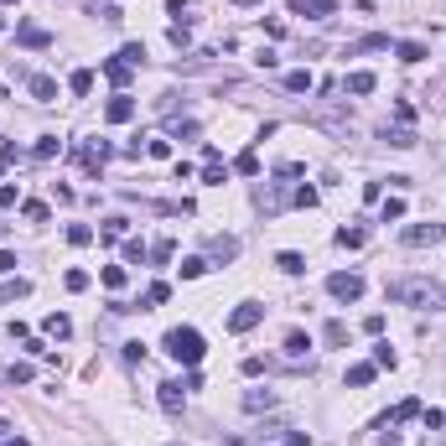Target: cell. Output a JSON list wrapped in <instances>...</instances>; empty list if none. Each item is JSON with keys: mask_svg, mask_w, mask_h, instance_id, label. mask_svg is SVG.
Segmentation results:
<instances>
[{"mask_svg": "<svg viewBox=\"0 0 446 446\" xmlns=\"http://www.w3.org/2000/svg\"><path fill=\"white\" fill-rule=\"evenodd\" d=\"M389 301L415 306V312H441V306H446V291L431 281V275H399V281H389Z\"/></svg>", "mask_w": 446, "mask_h": 446, "instance_id": "cell-1", "label": "cell"}, {"mask_svg": "<svg viewBox=\"0 0 446 446\" xmlns=\"http://www.w3.org/2000/svg\"><path fill=\"white\" fill-rule=\"evenodd\" d=\"M161 348L172 353L182 368H198V364H202V353H208V342H202L198 327H172V332L161 338Z\"/></svg>", "mask_w": 446, "mask_h": 446, "instance_id": "cell-2", "label": "cell"}, {"mask_svg": "<svg viewBox=\"0 0 446 446\" xmlns=\"http://www.w3.org/2000/svg\"><path fill=\"white\" fill-rule=\"evenodd\" d=\"M327 296H332V301H358V296H364V275H358V270L327 275Z\"/></svg>", "mask_w": 446, "mask_h": 446, "instance_id": "cell-3", "label": "cell"}, {"mask_svg": "<svg viewBox=\"0 0 446 446\" xmlns=\"http://www.w3.org/2000/svg\"><path fill=\"white\" fill-rule=\"evenodd\" d=\"M405 244L410 249H431V244H446V223H410V228H405Z\"/></svg>", "mask_w": 446, "mask_h": 446, "instance_id": "cell-4", "label": "cell"}, {"mask_svg": "<svg viewBox=\"0 0 446 446\" xmlns=\"http://www.w3.org/2000/svg\"><path fill=\"white\" fill-rule=\"evenodd\" d=\"M265 322V306L259 301H239L234 312H228V332H249V327H259Z\"/></svg>", "mask_w": 446, "mask_h": 446, "instance_id": "cell-5", "label": "cell"}, {"mask_svg": "<svg viewBox=\"0 0 446 446\" xmlns=\"http://www.w3.org/2000/svg\"><path fill=\"white\" fill-rule=\"evenodd\" d=\"M285 11L306 16V21H332V16H338V0H291Z\"/></svg>", "mask_w": 446, "mask_h": 446, "instance_id": "cell-6", "label": "cell"}, {"mask_svg": "<svg viewBox=\"0 0 446 446\" xmlns=\"http://www.w3.org/2000/svg\"><path fill=\"white\" fill-rule=\"evenodd\" d=\"M16 42H21V47H32V52H47V47H52V32H42L36 21H16Z\"/></svg>", "mask_w": 446, "mask_h": 446, "instance_id": "cell-7", "label": "cell"}, {"mask_svg": "<svg viewBox=\"0 0 446 446\" xmlns=\"http://www.w3.org/2000/svg\"><path fill=\"white\" fill-rule=\"evenodd\" d=\"M156 389H161V395H156V399H161V410H166V415H182V405H187V389L176 384V379H166V384H156Z\"/></svg>", "mask_w": 446, "mask_h": 446, "instance_id": "cell-8", "label": "cell"}, {"mask_svg": "<svg viewBox=\"0 0 446 446\" xmlns=\"http://www.w3.org/2000/svg\"><path fill=\"white\" fill-rule=\"evenodd\" d=\"M208 259H218V265L239 259V239H234V234H213V239H208Z\"/></svg>", "mask_w": 446, "mask_h": 446, "instance_id": "cell-9", "label": "cell"}, {"mask_svg": "<svg viewBox=\"0 0 446 446\" xmlns=\"http://www.w3.org/2000/svg\"><path fill=\"white\" fill-rule=\"evenodd\" d=\"M104 119H109V125H125V119H135V99H130V94H115V99L104 104Z\"/></svg>", "mask_w": 446, "mask_h": 446, "instance_id": "cell-10", "label": "cell"}, {"mask_svg": "<svg viewBox=\"0 0 446 446\" xmlns=\"http://www.w3.org/2000/svg\"><path fill=\"white\" fill-rule=\"evenodd\" d=\"M26 89H32L36 104H52V99H58V78H47V73H32V78H26Z\"/></svg>", "mask_w": 446, "mask_h": 446, "instance_id": "cell-11", "label": "cell"}, {"mask_svg": "<svg viewBox=\"0 0 446 446\" xmlns=\"http://www.w3.org/2000/svg\"><path fill=\"white\" fill-rule=\"evenodd\" d=\"M364 52H389V36L368 32V36H358V42H348V58H364Z\"/></svg>", "mask_w": 446, "mask_h": 446, "instance_id": "cell-12", "label": "cell"}, {"mask_svg": "<svg viewBox=\"0 0 446 446\" xmlns=\"http://www.w3.org/2000/svg\"><path fill=\"white\" fill-rule=\"evenodd\" d=\"M374 73L368 68H358V73H348V78H342V94H374Z\"/></svg>", "mask_w": 446, "mask_h": 446, "instance_id": "cell-13", "label": "cell"}, {"mask_svg": "<svg viewBox=\"0 0 446 446\" xmlns=\"http://www.w3.org/2000/svg\"><path fill=\"white\" fill-rule=\"evenodd\" d=\"M415 415H421V399H399L395 410L379 421V431H384V425H399V421H415Z\"/></svg>", "mask_w": 446, "mask_h": 446, "instance_id": "cell-14", "label": "cell"}, {"mask_svg": "<svg viewBox=\"0 0 446 446\" xmlns=\"http://www.w3.org/2000/svg\"><path fill=\"white\" fill-rule=\"evenodd\" d=\"M384 141H389V145H395V151H410V145H415V141H421V135H415V130H410V125H384Z\"/></svg>", "mask_w": 446, "mask_h": 446, "instance_id": "cell-15", "label": "cell"}, {"mask_svg": "<svg viewBox=\"0 0 446 446\" xmlns=\"http://www.w3.org/2000/svg\"><path fill=\"white\" fill-rule=\"evenodd\" d=\"M130 73H135V68H130V62H125V58H109V62H104V78H109V83H115L119 94H125V83H130Z\"/></svg>", "mask_w": 446, "mask_h": 446, "instance_id": "cell-16", "label": "cell"}, {"mask_svg": "<svg viewBox=\"0 0 446 446\" xmlns=\"http://www.w3.org/2000/svg\"><path fill=\"white\" fill-rule=\"evenodd\" d=\"M285 358H291V364L312 358V338H306V332H291V338H285Z\"/></svg>", "mask_w": 446, "mask_h": 446, "instance_id": "cell-17", "label": "cell"}, {"mask_svg": "<svg viewBox=\"0 0 446 446\" xmlns=\"http://www.w3.org/2000/svg\"><path fill=\"white\" fill-rule=\"evenodd\" d=\"M395 58L405 62V68H415V62H425L431 52H425V42H399V47H395Z\"/></svg>", "mask_w": 446, "mask_h": 446, "instance_id": "cell-18", "label": "cell"}, {"mask_svg": "<svg viewBox=\"0 0 446 446\" xmlns=\"http://www.w3.org/2000/svg\"><path fill=\"white\" fill-rule=\"evenodd\" d=\"M42 332H47V338H58V342H68V338H73V322L62 317V312H52V317L42 322Z\"/></svg>", "mask_w": 446, "mask_h": 446, "instance_id": "cell-19", "label": "cell"}, {"mask_svg": "<svg viewBox=\"0 0 446 446\" xmlns=\"http://www.w3.org/2000/svg\"><path fill=\"white\" fill-rule=\"evenodd\" d=\"M306 89H317V78L306 68H296V73H285V94H306Z\"/></svg>", "mask_w": 446, "mask_h": 446, "instance_id": "cell-20", "label": "cell"}, {"mask_svg": "<svg viewBox=\"0 0 446 446\" xmlns=\"http://www.w3.org/2000/svg\"><path fill=\"white\" fill-rule=\"evenodd\" d=\"M270 405H275V395H270V389H249V395H244V410H249V415L270 410Z\"/></svg>", "mask_w": 446, "mask_h": 446, "instance_id": "cell-21", "label": "cell"}, {"mask_svg": "<svg viewBox=\"0 0 446 446\" xmlns=\"http://www.w3.org/2000/svg\"><path fill=\"white\" fill-rule=\"evenodd\" d=\"M166 42H172L176 52H182V47H192V26H187V21H172V26H166Z\"/></svg>", "mask_w": 446, "mask_h": 446, "instance_id": "cell-22", "label": "cell"}, {"mask_svg": "<svg viewBox=\"0 0 446 446\" xmlns=\"http://www.w3.org/2000/svg\"><path fill=\"white\" fill-rule=\"evenodd\" d=\"M21 296H32V281H21V275H11L0 285V301H21Z\"/></svg>", "mask_w": 446, "mask_h": 446, "instance_id": "cell-23", "label": "cell"}, {"mask_svg": "<svg viewBox=\"0 0 446 446\" xmlns=\"http://www.w3.org/2000/svg\"><path fill=\"white\" fill-rule=\"evenodd\" d=\"M275 265H281V275H301V270H306V259L296 255V249H281V255H275Z\"/></svg>", "mask_w": 446, "mask_h": 446, "instance_id": "cell-24", "label": "cell"}, {"mask_svg": "<svg viewBox=\"0 0 446 446\" xmlns=\"http://www.w3.org/2000/svg\"><path fill=\"white\" fill-rule=\"evenodd\" d=\"M228 172H239V176H259V156H255V151H239Z\"/></svg>", "mask_w": 446, "mask_h": 446, "instance_id": "cell-25", "label": "cell"}, {"mask_svg": "<svg viewBox=\"0 0 446 446\" xmlns=\"http://www.w3.org/2000/svg\"><path fill=\"white\" fill-rule=\"evenodd\" d=\"M68 89H73V94H94V68H78V73H73V78H68Z\"/></svg>", "mask_w": 446, "mask_h": 446, "instance_id": "cell-26", "label": "cell"}, {"mask_svg": "<svg viewBox=\"0 0 446 446\" xmlns=\"http://www.w3.org/2000/svg\"><path fill=\"white\" fill-rule=\"evenodd\" d=\"M58 151H62V141H58V135H42V141L32 145V156H36V161H52Z\"/></svg>", "mask_w": 446, "mask_h": 446, "instance_id": "cell-27", "label": "cell"}, {"mask_svg": "<svg viewBox=\"0 0 446 446\" xmlns=\"http://www.w3.org/2000/svg\"><path fill=\"white\" fill-rule=\"evenodd\" d=\"M202 182H208V187H223V182H228V166L223 161H202Z\"/></svg>", "mask_w": 446, "mask_h": 446, "instance_id": "cell-28", "label": "cell"}, {"mask_svg": "<svg viewBox=\"0 0 446 446\" xmlns=\"http://www.w3.org/2000/svg\"><path fill=\"white\" fill-rule=\"evenodd\" d=\"M125 259L130 265H145V259H151V244H145V239H125Z\"/></svg>", "mask_w": 446, "mask_h": 446, "instance_id": "cell-29", "label": "cell"}, {"mask_svg": "<svg viewBox=\"0 0 446 446\" xmlns=\"http://www.w3.org/2000/svg\"><path fill=\"white\" fill-rule=\"evenodd\" d=\"M374 374H379L374 364H353V368H348V384H353V389H364V384H374Z\"/></svg>", "mask_w": 446, "mask_h": 446, "instance_id": "cell-30", "label": "cell"}, {"mask_svg": "<svg viewBox=\"0 0 446 446\" xmlns=\"http://www.w3.org/2000/svg\"><path fill=\"white\" fill-rule=\"evenodd\" d=\"M99 234H104V239H125V234H130V218H125V213H115V218H104V228H99Z\"/></svg>", "mask_w": 446, "mask_h": 446, "instance_id": "cell-31", "label": "cell"}, {"mask_svg": "<svg viewBox=\"0 0 446 446\" xmlns=\"http://www.w3.org/2000/svg\"><path fill=\"white\" fill-rule=\"evenodd\" d=\"M379 213H384V223H399L405 218V198H379Z\"/></svg>", "mask_w": 446, "mask_h": 446, "instance_id": "cell-32", "label": "cell"}, {"mask_svg": "<svg viewBox=\"0 0 446 446\" xmlns=\"http://www.w3.org/2000/svg\"><path fill=\"white\" fill-rule=\"evenodd\" d=\"M161 301H172V285H166V281H151V291H145V312H151V306H161Z\"/></svg>", "mask_w": 446, "mask_h": 446, "instance_id": "cell-33", "label": "cell"}, {"mask_svg": "<svg viewBox=\"0 0 446 446\" xmlns=\"http://www.w3.org/2000/svg\"><path fill=\"white\" fill-rule=\"evenodd\" d=\"M198 275H208V259H202V255L182 259V281H198Z\"/></svg>", "mask_w": 446, "mask_h": 446, "instance_id": "cell-34", "label": "cell"}, {"mask_svg": "<svg viewBox=\"0 0 446 446\" xmlns=\"http://www.w3.org/2000/svg\"><path fill=\"white\" fill-rule=\"evenodd\" d=\"M119 58H125L130 68H145V47H141V42H125V47H119Z\"/></svg>", "mask_w": 446, "mask_h": 446, "instance_id": "cell-35", "label": "cell"}, {"mask_svg": "<svg viewBox=\"0 0 446 446\" xmlns=\"http://www.w3.org/2000/svg\"><path fill=\"white\" fill-rule=\"evenodd\" d=\"M364 239H368L364 228H338V244L342 249H364Z\"/></svg>", "mask_w": 446, "mask_h": 446, "instance_id": "cell-36", "label": "cell"}, {"mask_svg": "<svg viewBox=\"0 0 446 446\" xmlns=\"http://www.w3.org/2000/svg\"><path fill=\"white\" fill-rule=\"evenodd\" d=\"M99 281H104L109 291H119V285H125V265H104V270H99Z\"/></svg>", "mask_w": 446, "mask_h": 446, "instance_id": "cell-37", "label": "cell"}, {"mask_svg": "<svg viewBox=\"0 0 446 446\" xmlns=\"http://www.w3.org/2000/svg\"><path fill=\"white\" fill-rule=\"evenodd\" d=\"M322 338H327V348H342V342H348V327H342V322H327Z\"/></svg>", "mask_w": 446, "mask_h": 446, "instance_id": "cell-38", "label": "cell"}, {"mask_svg": "<svg viewBox=\"0 0 446 446\" xmlns=\"http://www.w3.org/2000/svg\"><path fill=\"white\" fill-rule=\"evenodd\" d=\"M399 358H395V348L389 342H374V368H395Z\"/></svg>", "mask_w": 446, "mask_h": 446, "instance_id": "cell-39", "label": "cell"}, {"mask_svg": "<svg viewBox=\"0 0 446 446\" xmlns=\"http://www.w3.org/2000/svg\"><path fill=\"white\" fill-rule=\"evenodd\" d=\"M68 244H94V228H89V223H73V228H68Z\"/></svg>", "mask_w": 446, "mask_h": 446, "instance_id": "cell-40", "label": "cell"}, {"mask_svg": "<svg viewBox=\"0 0 446 446\" xmlns=\"http://www.w3.org/2000/svg\"><path fill=\"white\" fill-rule=\"evenodd\" d=\"M32 374H36L32 364H11V368H5V379H11V384H32Z\"/></svg>", "mask_w": 446, "mask_h": 446, "instance_id": "cell-41", "label": "cell"}, {"mask_svg": "<svg viewBox=\"0 0 446 446\" xmlns=\"http://www.w3.org/2000/svg\"><path fill=\"white\" fill-rule=\"evenodd\" d=\"M172 255H176V244H172V239H156V244H151V259H156V265H166Z\"/></svg>", "mask_w": 446, "mask_h": 446, "instance_id": "cell-42", "label": "cell"}, {"mask_svg": "<svg viewBox=\"0 0 446 446\" xmlns=\"http://www.w3.org/2000/svg\"><path fill=\"white\" fill-rule=\"evenodd\" d=\"M145 156H156V161H166V156H172V141H161V135H156V141H145Z\"/></svg>", "mask_w": 446, "mask_h": 446, "instance_id": "cell-43", "label": "cell"}, {"mask_svg": "<svg viewBox=\"0 0 446 446\" xmlns=\"http://www.w3.org/2000/svg\"><path fill=\"white\" fill-rule=\"evenodd\" d=\"M62 285H68V291H89V270H68Z\"/></svg>", "mask_w": 446, "mask_h": 446, "instance_id": "cell-44", "label": "cell"}, {"mask_svg": "<svg viewBox=\"0 0 446 446\" xmlns=\"http://www.w3.org/2000/svg\"><path fill=\"white\" fill-rule=\"evenodd\" d=\"M172 135H176V141H192V135H198V119H176Z\"/></svg>", "mask_w": 446, "mask_h": 446, "instance_id": "cell-45", "label": "cell"}, {"mask_svg": "<svg viewBox=\"0 0 446 446\" xmlns=\"http://www.w3.org/2000/svg\"><path fill=\"white\" fill-rule=\"evenodd\" d=\"M16 161H21V145H0V172H11Z\"/></svg>", "mask_w": 446, "mask_h": 446, "instance_id": "cell-46", "label": "cell"}, {"mask_svg": "<svg viewBox=\"0 0 446 446\" xmlns=\"http://www.w3.org/2000/svg\"><path fill=\"white\" fill-rule=\"evenodd\" d=\"M21 202V187H11V182H0V208H16Z\"/></svg>", "mask_w": 446, "mask_h": 446, "instance_id": "cell-47", "label": "cell"}, {"mask_svg": "<svg viewBox=\"0 0 446 446\" xmlns=\"http://www.w3.org/2000/svg\"><path fill=\"white\" fill-rule=\"evenodd\" d=\"M21 213H26L32 223H47V202H21Z\"/></svg>", "mask_w": 446, "mask_h": 446, "instance_id": "cell-48", "label": "cell"}, {"mask_svg": "<svg viewBox=\"0 0 446 446\" xmlns=\"http://www.w3.org/2000/svg\"><path fill=\"white\" fill-rule=\"evenodd\" d=\"M296 208H317V187H296Z\"/></svg>", "mask_w": 446, "mask_h": 446, "instance_id": "cell-49", "label": "cell"}, {"mask_svg": "<svg viewBox=\"0 0 446 446\" xmlns=\"http://www.w3.org/2000/svg\"><path fill=\"white\" fill-rule=\"evenodd\" d=\"M364 332H368V338H379V332H384V317H379V312H368V317H364Z\"/></svg>", "mask_w": 446, "mask_h": 446, "instance_id": "cell-50", "label": "cell"}, {"mask_svg": "<svg viewBox=\"0 0 446 446\" xmlns=\"http://www.w3.org/2000/svg\"><path fill=\"white\" fill-rule=\"evenodd\" d=\"M421 421H425V431H441L446 415H441V410H421Z\"/></svg>", "mask_w": 446, "mask_h": 446, "instance_id": "cell-51", "label": "cell"}, {"mask_svg": "<svg viewBox=\"0 0 446 446\" xmlns=\"http://www.w3.org/2000/svg\"><path fill=\"white\" fill-rule=\"evenodd\" d=\"M265 36H285V21H281V16H265Z\"/></svg>", "mask_w": 446, "mask_h": 446, "instance_id": "cell-52", "label": "cell"}, {"mask_svg": "<svg viewBox=\"0 0 446 446\" xmlns=\"http://www.w3.org/2000/svg\"><path fill=\"white\" fill-rule=\"evenodd\" d=\"M384 198V182H364V202H379Z\"/></svg>", "mask_w": 446, "mask_h": 446, "instance_id": "cell-53", "label": "cell"}, {"mask_svg": "<svg viewBox=\"0 0 446 446\" xmlns=\"http://www.w3.org/2000/svg\"><path fill=\"white\" fill-rule=\"evenodd\" d=\"M0 275H16V255L11 249H0Z\"/></svg>", "mask_w": 446, "mask_h": 446, "instance_id": "cell-54", "label": "cell"}, {"mask_svg": "<svg viewBox=\"0 0 446 446\" xmlns=\"http://www.w3.org/2000/svg\"><path fill=\"white\" fill-rule=\"evenodd\" d=\"M166 11H172L176 21H187V0H166Z\"/></svg>", "mask_w": 446, "mask_h": 446, "instance_id": "cell-55", "label": "cell"}, {"mask_svg": "<svg viewBox=\"0 0 446 446\" xmlns=\"http://www.w3.org/2000/svg\"><path fill=\"white\" fill-rule=\"evenodd\" d=\"M285 446H312V436H306V431H291V436H285Z\"/></svg>", "mask_w": 446, "mask_h": 446, "instance_id": "cell-56", "label": "cell"}, {"mask_svg": "<svg viewBox=\"0 0 446 446\" xmlns=\"http://www.w3.org/2000/svg\"><path fill=\"white\" fill-rule=\"evenodd\" d=\"M0 446H32V441H26V436H16V431H11V436H0Z\"/></svg>", "mask_w": 446, "mask_h": 446, "instance_id": "cell-57", "label": "cell"}, {"mask_svg": "<svg viewBox=\"0 0 446 446\" xmlns=\"http://www.w3.org/2000/svg\"><path fill=\"white\" fill-rule=\"evenodd\" d=\"M0 436H11V421H5V415H0Z\"/></svg>", "mask_w": 446, "mask_h": 446, "instance_id": "cell-58", "label": "cell"}, {"mask_svg": "<svg viewBox=\"0 0 446 446\" xmlns=\"http://www.w3.org/2000/svg\"><path fill=\"white\" fill-rule=\"evenodd\" d=\"M234 5H244V11H249V5H259V0H234Z\"/></svg>", "mask_w": 446, "mask_h": 446, "instance_id": "cell-59", "label": "cell"}, {"mask_svg": "<svg viewBox=\"0 0 446 446\" xmlns=\"http://www.w3.org/2000/svg\"><path fill=\"white\" fill-rule=\"evenodd\" d=\"M0 5H16V0H0Z\"/></svg>", "mask_w": 446, "mask_h": 446, "instance_id": "cell-60", "label": "cell"}, {"mask_svg": "<svg viewBox=\"0 0 446 446\" xmlns=\"http://www.w3.org/2000/svg\"><path fill=\"white\" fill-rule=\"evenodd\" d=\"M0 26H5V16H0Z\"/></svg>", "mask_w": 446, "mask_h": 446, "instance_id": "cell-61", "label": "cell"}]
</instances>
